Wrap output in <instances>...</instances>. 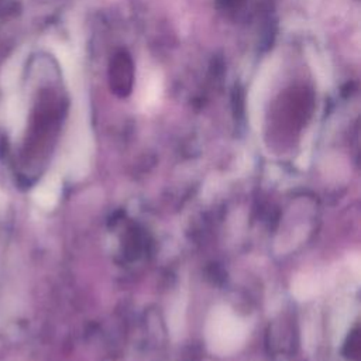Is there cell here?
<instances>
[{"label":"cell","instance_id":"obj_4","mask_svg":"<svg viewBox=\"0 0 361 361\" xmlns=\"http://www.w3.org/2000/svg\"><path fill=\"white\" fill-rule=\"evenodd\" d=\"M317 290H319V281L314 275L302 274V275H298L292 282V293L300 300H306L314 296Z\"/></svg>","mask_w":361,"mask_h":361},{"label":"cell","instance_id":"obj_1","mask_svg":"<svg viewBox=\"0 0 361 361\" xmlns=\"http://www.w3.org/2000/svg\"><path fill=\"white\" fill-rule=\"evenodd\" d=\"M247 324L228 306H214L204 324V340L210 353L224 357L237 353L247 340Z\"/></svg>","mask_w":361,"mask_h":361},{"label":"cell","instance_id":"obj_3","mask_svg":"<svg viewBox=\"0 0 361 361\" xmlns=\"http://www.w3.org/2000/svg\"><path fill=\"white\" fill-rule=\"evenodd\" d=\"M61 195V179L55 173L45 176L34 189L32 199L42 209H52Z\"/></svg>","mask_w":361,"mask_h":361},{"label":"cell","instance_id":"obj_5","mask_svg":"<svg viewBox=\"0 0 361 361\" xmlns=\"http://www.w3.org/2000/svg\"><path fill=\"white\" fill-rule=\"evenodd\" d=\"M219 1V4L224 8V10H231V8H238V6H240V3L243 1V0H217Z\"/></svg>","mask_w":361,"mask_h":361},{"label":"cell","instance_id":"obj_2","mask_svg":"<svg viewBox=\"0 0 361 361\" xmlns=\"http://www.w3.org/2000/svg\"><path fill=\"white\" fill-rule=\"evenodd\" d=\"M109 86L117 97H127L134 86V63L127 51H117L109 63Z\"/></svg>","mask_w":361,"mask_h":361}]
</instances>
